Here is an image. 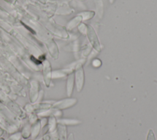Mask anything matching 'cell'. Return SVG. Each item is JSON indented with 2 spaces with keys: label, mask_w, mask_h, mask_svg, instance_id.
Segmentation results:
<instances>
[{
  "label": "cell",
  "mask_w": 157,
  "mask_h": 140,
  "mask_svg": "<svg viewBox=\"0 0 157 140\" xmlns=\"http://www.w3.org/2000/svg\"><path fill=\"white\" fill-rule=\"evenodd\" d=\"M77 102V100L75 99H67L62 100L61 101H59L58 103H56L53 107L58 109H65L71 106H72L74 105Z\"/></svg>",
  "instance_id": "1"
},
{
  "label": "cell",
  "mask_w": 157,
  "mask_h": 140,
  "mask_svg": "<svg viewBox=\"0 0 157 140\" xmlns=\"http://www.w3.org/2000/svg\"><path fill=\"white\" fill-rule=\"evenodd\" d=\"M67 140H75L74 139V134L72 133H71Z\"/></svg>",
  "instance_id": "5"
},
{
  "label": "cell",
  "mask_w": 157,
  "mask_h": 140,
  "mask_svg": "<svg viewBox=\"0 0 157 140\" xmlns=\"http://www.w3.org/2000/svg\"><path fill=\"white\" fill-rule=\"evenodd\" d=\"M59 123L64 124V125H77L80 123V122L77 120H68V119H63V120H59Z\"/></svg>",
  "instance_id": "3"
},
{
  "label": "cell",
  "mask_w": 157,
  "mask_h": 140,
  "mask_svg": "<svg viewBox=\"0 0 157 140\" xmlns=\"http://www.w3.org/2000/svg\"><path fill=\"white\" fill-rule=\"evenodd\" d=\"M81 68L78 69L77 73V90L78 91H80L82 90L83 82V71Z\"/></svg>",
  "instance_id": "2"
},
{
  "label": "cell",
  "mask_w": 157,
  "mask_h": 140,
  "mask_svg": "<svg viewBox=\"0 0 157 140\" xmlns=\"http://www.w3.org/2000/svg\"><path fill=\"white\" fill-rule=\"evenodd\" d=\"M147 140H156L155 135L151 129L148 130V132L147 136Z\"/></svg>",
  "instance_id": "4"
}]
</instances>
